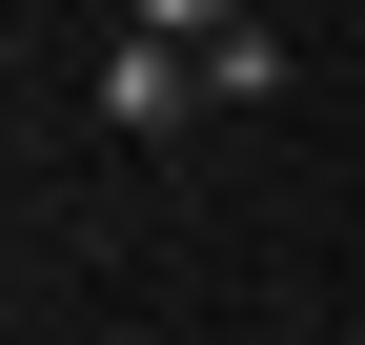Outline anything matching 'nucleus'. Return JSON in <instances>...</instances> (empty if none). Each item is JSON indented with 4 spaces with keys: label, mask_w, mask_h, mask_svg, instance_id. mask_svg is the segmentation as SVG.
Returning a JSON list of instances; mask_svg holds the SVG:
<instances>
[{
    "label": "nucleus",
    "mask_w": 365,
    "mask_h": 345,
    "mask_svg": "<svg viewBox=\"0 0 365 345\" xmlns=\"http://www.w3.org/2000/svg\"><path fill=\"white\" fill-rule=\"evenodd\" d=\"M182 102H203V41H143V21H122L102 41V122H122V143H182Z\"/></svg>",
    "instance_id": "1"
},
{
    "label": "nucleus",
    "mask_w": 365,
    "mask_h": 345,
    "mask_svg": "<svg viewBox=\"0 0 365 345\" xmlns=\"http://www.w3.org/2000/svg\"><path fill=\"white\" fill-rule=\"evenodd\" d=\"M143 41H223V21H264V0H122Z\"/></svg>",
    "instance_id": "2"
}]
</instances>
